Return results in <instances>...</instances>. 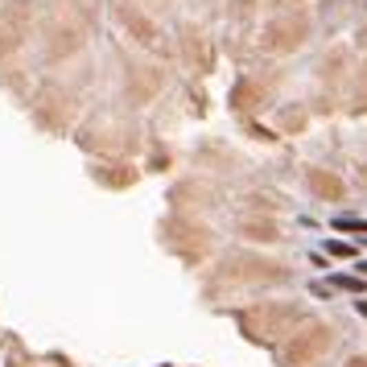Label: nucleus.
Returning a JSON list of instances; mask_svg holds the SVG:
<instances>
[{
  "label": "nucleus",
  "mask_w": 367,
  "mask_h": 367,
  "mask_svg": "<svg viewBox=\"0 0 367 367\" xmlns=\"http://www.w3.org/2000/svg\"><path fill=\"white\" fill-rule=\"evenodd\" d=\"M326 285H331V289H339V293H364L367 277H355V273H335Z\"/></svg>",
  "instance_id": "f257e3e1"
},
{
  "label": "nucleus",
  "mask_w": 367,
  "mask_h": 367,
  "mask_svg": "<svg viewBox=\"0 0 367 367\" xmlns=\"http://www.w3.org/2000/svg\"><path fill=\"white\" fill-rule=\"evenodd\" d=\"M331 223H335V231H351V235H367V219H359V215H335Z\"/></svg>",
  "instance_id": "f03ea898"
},
{
  "label": "nucleus",
  "mask_w": 367,
  "mask_h": 367,
  "mask_svg": "<svg viewBox=\"0 0 367 367\" xmlns=\"http://www.w3.org/2000/svg\"><path fill=\"white\" fill-rule=\"evenodd\" d=\"M326 252H331V256H339V260H351V256H355V248H351V244H343V240H326Z\"/></svg>",
  "instance_id": "7ed1b4c3"
},
{
  "label": "nucleus",
  "mask_w": 367,
  "mask_h": 367,
  "mask_svg": "<svg viewBox=\"0 0 367 367\" xmlns=\"http://www.w3.org/2000/svg\"><path fill=\"white\" fill-rule=\"evenodd\" d=\"M355 310H359V314L367 318V302H355Z\"/></svg>",
  "instance_id": "20e7f679"
},
{
  "label": "nucleus",
  "mask_w": 367,
  "mask_h": 367,
  "mask_svg": "<svg viewBox=\"0 0 367 367\" xmlns=\"http://www.w3.org/2000/svg\"><path fill=\"white\" fill-rule=\"evenodd\" d=\"M359 277H367V260H364V264H359Z\"/></svg>",
  "instance_id": "39448f33"
},
{
  "label": "nucleus",
  "mask_w": 367,
  "mask_h": 367,
  "mask_svg": "<svg viewBox=\"0 0 367 367\" xmlns=\"http://www.w3.org/2000/svg\"><path fill=\"white\" fill-rule=\"evenodd\" d=\"M364 244H367V235H364Z\"/></svg>",
  "instance_id": "423d86ee"
}]
</instances>
